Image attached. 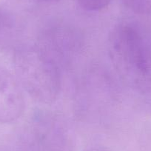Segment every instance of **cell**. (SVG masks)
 Segmentation results:
<instances>
[{"instance_id":"cell-4","label":"cell","mask_w":151,"mask_h":151,"mask_svg":"<svg viewBox=\"0 0 151 151\" xmlns=\"http://www.w3.org/2000/svg\"><path fill=\"white\" fill-rule=\"evenodd\" d=\"M37 45L61 68L79 53L82 47V35L71 25L53 24L45 27Z\"/></svg>"},{"instance_id":"cell-3","label":"cell","mask_w":151,"mask_h":151,"mask_svg":"<svg viewBox=\"0 0 151 151\" xmlns=\"http://www.w3.org/2000/svg\"><path fill=\"white\" fill-rule=\"evenodd\" d=\"M70 133L54 113L38 112L27 123L19 141L18 151H68Z\"/></svg>"},{"instance_id":"cell-2","label":"cell","mask_w":151,"mask_h":151,"mask_svg":"<svg viewBox=\"0 0 151 151\" xmlns=\"http://www.w3.org/2000/svg\"><path fill=\"white\" fill-rule=\"evenodd\" d=\"M15 76L34 101L51 104L62 88L61 68L37 45L19 46L14 53Z\"/></svg>"},{"instance_id":"cell-1","label":"cell","mask_w":151,"mask_h":151,"mask_svg":"<svg viewBox=\"0 0 151 151\" xmlns=\"http://www.w3.org/2000/svg\"><path fill=\"white\" fill-rule=\"evenodd\" d=\"M107 50L124 83L138 89L151 84V49L134 24L124 21L116 24L109 34Z\"/></svg>"},{"instance_id":"cell-5","label":"cell","mask_w":151,"mask_h":151,"mask_svg":"<svg viewBox=\"0 0 151 151\" xmlns=\"http://www.w3.org/2000/svg\"><path fill=\"white\" fill-rule=\"evenodd\" d=\"M24 90L15 76L0 67V123L17 121L25 109Z\"/></svg>"},{"instance_id":"cell-6","label":"cell","mask_w":151,"mask_h":151,"mask_svg":"<svg viewBox=\"0 0 151 151\" xmlns=\"http://www.w3.org/2000/svg\"><path fill=\"white\" fill-rule=\"evenodd\" d=\"M21 27L15 16L5 8H0V49L15 45Z\"/></svg>"},{"instance_id":"cell-8","label":"cell","mask_w":151,"mask_h":151,"mask_svg":"<svg viewBox=\"0 0 151 151\" xmlns=\"http://www.w3.org/2000/svg\"><path fill=\"white\" fill-rule=\"evenodd\" d=\"M79 5L88 11H99L109 5L111 0H77Z\"/></svg>"},{"instance_id":"cell-7","label":"cell","mask_w":151,"mask_h":151,"mask_svg":"<svg viewBox=\"0 0 151 151\" xmlns=\"http://www.w3.org/2000/svg\"><path fill=\"white\" fill-rule=\"evenodd\" d=\"M122 2L136 14L146 15L151 13V0H122Z\"/></svg>"},{"instance_id":"cell-10","label":"cell","mask_w":151,"mask_h":151,"mask_svg":"<svg viewBox=\"0 0 151 151\" xmlns=\"http://www.w3.org/2000/svg\"><path fill=\"white\" fill-rule=\"evenodd\" d=\"M43 2H58L59 0H42Z\"/></svg>"},{"instance_id":"cell-9","label":"cell","mask_w":151,"mask_h":151,"mask_svg":"<svg viewBox=\"0 0 151 151\" xmlns=\"http://www.w3.org/2000/svg\"><path fill=\"white\" fill-rule=\"evenodd\" d=\"M84 151H113L110 148L106 147L104 146H101V145H94V146L89 147L85 150Z\"/></svg>"}]
</instances>
